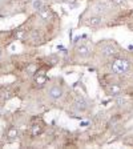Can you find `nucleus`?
Listing matches in <instances>:
<instances>
[{"label":"nucleus","mask_w":133,"mask_h":149,"mask_svg":"<svg viewBox=\"0 0 133 149\" xmlns=\"http://www.w3.org/2000/svg\"><path fill=\"white\" fill-rule=\"evenodd\" d=\"M111 69H112V72L116 74H124L130 69V63H129V60L123 59V57L115 59L112 61Z\"/></svg>","instance_id":"f257e3e1"},{"label":"nucleus","mask_w":133,"mask_h":149,"mask_svg":"<svg viewBox=\"0 0 133 149\" xmlns=\"http://www.w3.org/2000/svg\"><path fill=\"white\" fill-rule=\"evenodd\" d=\"M117 52H118L117 47L112 43L102 44V45L100 47V53H101V56H104V57H112V56L117 55Z\"/></svg>","instance_id":"f03ea898"},{"label":"nucleus","mask_w":133,"mask_h":149,"mask_svg":"<svg viewBox=\"0 0 133 149\" xmlns=\"http://www.w3.org/2000/svg\"><path fill=\"white\" fill-rule=\"evenodd\" d=\"M47 95H48V97H49L51 100H59V99H61L63 95H64V89H63L61 85H52V87L48 88Z\"/></svg>","instance_id":"7ed1b4c3"},{"label":"nucleus","mask_w":133,"mask_h":149,"mask_svg":"<svg viewBox=\"0 0 133 149\" xmlns=\"http://www.w3.org/2000/svg\"><path fill=\"white\" fill-rule=\"evenodd\" d=\"M73 105H75V108L77 109L79 112H85L88 108H89V102L87 101V99L85 97H83V96H76L75 97V102H73Z\"/></svg>","instance_id":"20e7f679"},{"label":"nucleus","mask_w":133,"mask_h":149,"mask_svg":"<svg viewBox=\"0 0 133 149\" xmlns=\"http://www.w3.org/2000/svg\"><path fill=\"white\" fill-rule=\"evenodd\" d=\"M101 23H102L101 15H92V16H89V17L87 19L85 24H87L88 27H99Z\"/></svg>","instance_id":"39448f33"},{"label":"nucleus","mask_w":133,"mask_h":149,"mask_svg":"<svg viewBox=\"0 0 133 149\" xmlns=\"http://www.w3.org/2000/svg\"><path fill=\"white\" fill-rule=\"evenodd\" d=\"M76 55H77V57H80V59H87V57L91 56V49L87 45H79L77 48H76Z\"/></svg>","instance_id":"423d86ee"},{"label":"nucleus","mask_w":133,"mask_h":149,"mask_svg":"<svg viewBox=\"0 0 133 149\" xmlns=\"http://www.w3.org/2000/svg\"><path fill=\"white\" fill-rule=\"evenodd\" d=\"M39 16H40L43 20H51V19H52V9H51L49 7L43 6L39 9Z\"/></svg>","instance_id":"0eeeda50"},{"label":"nucleus","mask_w":133,"mask_h":149,"mask_svg":"<svg viewBox=\"0 0 133 149\" xmlns=\"http://www.w3.org/2000/svg\"><path fill=\"white\" fill-rule=\"evenodd\" d=\"M108 9H109L108 4L104 3V1H101V3H97L96 6L93 7V11H95V12H97V13H105Z\"/></svg>","instance_id":"6e6552de"},{"label":"nucleus","mask_w":133,"mask_h":149,"mask_svg":"<svg viewBox=\"0 0 133 149\" xmlns=\"http://www.w3.org/2000/svg\"><path fill=\"white\" fill-rule=\"evenodd\" d=\"M108 92H109V95L116 97V96H118V95H121V88L117 84H112V85H109Z\"/></svg>","instance_id":"1a4fd4ad"},{"label":"nucleus","mask_w":133,"mask_h":149,"mask_svg":"<svg viewBox=\"0 0 133 149\" xmlns=\"http://www.w3.org/2000/svg\"><path fill=\"white\" fill-rule=\"evenodd\" d=\"M29 37H31V41H33V43H40V40H41V37L37 31H32Z\"/></svg>","instance_id":"9d476101"},{"label":"nucleus","mask_w":133,"mask_h":149,"mask_svg":"<svg viewBox=\"0 0 133 149\" xmlns=\"http://www.w3.org/2000/svg\"><path fill=\"white\" fill-rule=\"evenodd\" d=\"M17 136H19V130L16 129V128H9V130H8V137L11 140H15V139H17Z\"/></svg>","instance_id":"9b49d317"},{"label":"nucleus","mask_w":133,"mask_h":149,"mask_svg":"<svg viewBox=\"0 0 133 149\" xmlns=\"http://www.w3.org/2000/svg\"><path fill=\"white\" fill-rule=\"evenodd\" d=\"M43 6H44L43 0H33V1H32V8L36 9V11H39Z\"/></svg>","instance_id":"f8f14e48"},{"label":"nucleus","mask_w":133,"mask_h":149,"mask_svg":"<svg viewBox=\"0 0 133 149\" xmlns=\"http://www.w3.org/2000/svg\"><path fill=\"white\" fill-rule=\"evenodd\" d=\"M35 80H36L37 84H44L47 81V77L44 76V74H41V73H37L36 76H35Z\"/></svg>","instance_id":"ddd939ff"},{"label":"nucleus","mask_w":133,"mask_h":149,"mask_svg":"<svg viewBox=\"0 0 133 149\" xmlns=\"http://www.w3.org/2000/svg\"><path fill=\"white\" fill-rule=\"evenodd\" d=\"M116 104H117L118 107H123L127 104V100L121 96V95H118V96H116Z\"/></svg>","instance_id":"4468645a"},{"label":"nucleus","mask_w":133,"mask_h":149,"mask_svg":"<svg viewBox=\"0 0 133 149\" xmlns=\"http://www.w3.org/2000/svg\"><path fill=\"white\" fill-rule=\"evenodd\" d=\"M41 133V127H39V125H33L32 127V134L33 136H36V134Z\"/></svg>","instance_id":"2eb2a0df"},{"label":"nucleus","mask_w":133,"mask_h":149,"mask_svg":"<svg viewBox=\"0 0 133 149\" xmlns=\"http://www.w3.org/2000/svg\"><path fill=\"white\" fill-rule=\"evenodd\" d=\"M125 0H112V3L116 4V6H120V4H123Z\"/></svg>","instance_id":"dca6fc26"},{"label":"nucleus","mask_w":133,"mask_h":149,"mask_svg":"<svg viewBox=\"0 0 133 149\" xmlns=\"http://www.w3.org/2000/svg\"><path fill=\"white\" fill-rule=\"evenodd\" d=\"M69 0H56V3H67Z\"/></svg>","instance_id":"f3484780"},{"label":"nucleus","mask_w":133,"mask_h":149,"mask_svg":"<svg viewBox=\"0 0 133 149\" xmlns=\"http://www.w3.org/2000/svg\"><path fill=\"white\" fill-rule=\"evenodd\" d=\"M0 59H1V49H0Z\"/></svg>","instance_id":"a211bd4d"},{"label":"nucleus","mask_w":133,"mask_h":149,"mask_svg":"<svg viewBox=\"0 0 133 149\" xmlns=\"http://www.w3.org/2000/svg\"><path fill=\"white\" fill-rule=\"evenodd\" d=\"M0 4H1V0H0Z\"/></svg>","instance_id":"6ab92c4d"}]
</instances>
